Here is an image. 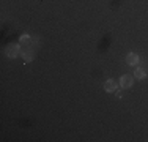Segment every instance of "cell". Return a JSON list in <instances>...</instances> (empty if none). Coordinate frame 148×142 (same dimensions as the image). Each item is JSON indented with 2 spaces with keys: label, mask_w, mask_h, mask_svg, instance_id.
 <instances>
[{
  "label": "cell",
  "mask_w": 148,
  "mask_h": 142,
  "mask_svg": "<svg viewBox=\"0 0 148 142\" xmlns=\"http://www.w3.org/2000/svg\"><path fill=\"white\" fill-rule=\"evenodd\" d=\"M120 87L121 88H131L132 84H134V77L131 74H123L121 77H120Z\"/></svg>",
  "instance_id": "cell-2"
},
{
  "label": "cell",
  "mask_w": 148,
  "mask_h": 142,
  "mask_svg": "<svg viewBox=\"0 0 148 142\" xmlns=\"http://www.w3.org/2000/svg\"><path fill=\"white\" fill-rule=\"evenodd\" d=\"M21 52H22V49H21V44H17V43H10L5 49V54H6V57H10V59L19 57Z\"/></svg>",
  "instance_id": "cell-1"
},
{
  "label": "cell",
  "mask_w": 148,
  "mask_h": 142,
  "mask_svg": "<svg viewBox=\"0 0 148 142\" xmlns=\"http://www.w3.org/2000/svg\"><path fill=\"white\" fill-rule=\"evenodd\" d=\"M134 76H136V79L143 81V79H145V77L148 76V73H147V70L143 68V66H136V71H134Z\"/></svg>",
  "instance_id": "cell-5"
},
{
  "label": "cell",
  "mask_w": 148,
  "mask_h": 142,
  "mask_svg": "<svg viewBox=\"0 0 148 142\" xmlns=\"http://www.w3.org/2000/svg\"><path fill=\"white\" fill-rule=\"evenodd\" d=\"M32 41H33V38H30V35H27V33L21 35V38H19V44H22V48L32 46Z\"/></svg>",
  "instance_id": "cell-6"
},
{
  "label": "cell",
  "mask_w": 148,
  "mask_h": 142,
  "mask_svg": "<svg viewBox=\"0 0 148 142\" xmlns=\"http://www.w3.org/2000/svg\"><path fill=\"white\" fill-rule=\"evenodd\" d=\"M115 95H117V98H123V93L120 90H115Z\"/></svg>",
  "instance_id": "cell-7"
},
{
  "label": "cell",
  "mask_w": 148,
  "mask_h": 142,
  "mask_svg": "<svg viewBox=\"0 0 148 142\" xmlns=\"http://www.w3.org/2000/svg\"><path fill=\"white\" fill-rule=\"evenodd\" d=\"M140 62V57L136 54V52H129L128 55H126V63H128L129 66H137Z\"/></svg>",
  "instance_id": "cell-4"
},
{
  "label": "cell",
  "mask_w": 148,
  "mask_h": 142,
  "mask_svg": "<svg viewBox=\"0 0 148 142\" xmlns=\"http://www.w3.org/2000/svg\"><path fill=\"white\" fill-rule=\"evenodd\" d=\"M118 88V82L114 79H107L104 82V90L107 92V93H115V90Z\"/></svg>",
  "instance_id": "cell-3"
}]
</instances>
